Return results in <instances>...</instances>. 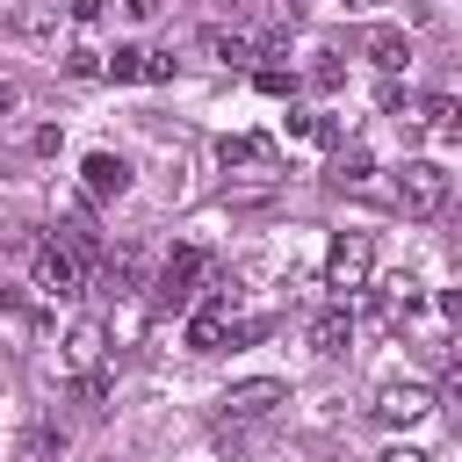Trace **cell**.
Masks as SVG:
<instances>
[{
    "label": "cell",
    "instance_id": "cell-13",
    "mask_svg": "<svg viewBox=\"0 0 462 462\" xmlns=\"http://www.w3.org/2000/svg\"><path fill=\"white\" fill-rule=\"evenodd\" d=\"M368 65H375V72H404V65H411L404 29H375V36H368Z\"/></svg>",
    "mask_w": 462,
    "mask_h": 462
},
{
    "label": "cell",
    "instance_id": "cell-3",
    "mask_svg": "<svg viewBox=\"0 0 462 462\" xmlns=\"http://www.w3.org/2000/svg\"><path fill=\"white\" fill-rule=\"evenodd\" d=\"M29 274H36V289L58 296V303H72V296L87 289V267H79L58 238H36V245H29Z\"/></svg>",
    "mask_w": 462,
    "mask_h": 462
},
{
    "label": "cell",
    "instance_id": "cell-24",
    "mask_svg": "<svg viewBox=\"0 0 462 462\" xmlns=\"http://www.w3.org/2000/svg\"><path fill=\"white\" fill-rule=\"evenodd\" d=\"M72 22H101V0H72Z\"/></svg>",
    "mask_w": 462,
    "mask_h": 462
},
{
    "label": "cell",
    "instance_id": "cell-14",
    "mask_svg": "<svg viewBox=\"0 0 462 462\" xmlns=\"http://www.w3.org/2000/svg\"><path fill=\"white\" fill-rule=\"evenodd\" d=\"M368 173H375V159H368V144H339V152H332V180H339V188H361Z\"/></svg>",
    "mask_w": 462,
    "mask_h": 462
},
{
    "label": "cell",
    "instance_id": "cell-10",
    "mask_svg": "<svg viewBox=\"0 0 462 462\" xmlns=\"http://www.w3.org/2000/svg\"><path fill=\"white\" fill-rule=\"evenodd\" d=\"M310 346H318V354H346V346H354V310H346V303H325V310L310 318Z\"/></svg>",
    "mask_w": 462,
    "mask_h": 462
},
{
    "label": "cell",
    "instance_id": "cell-11",
    "mask_svg": "<svg viewBox=\"0 0 462 462\" xmlns=\"http://www.w3.org/2000/svg\"><path fill=\"white\" fill-rule=\"evenodd\" d=\"M404 123H419V130H440V137H455V130H462V116H455V94H411Z\"/></svg>",
    "mask_w": 462,
    "mask_h": 462
},
{
    "label": "cell",
    "instance_id": "cell-15",
    "mask_svg": "<svg viewBox=\"0 0 462 462\" xmlns=\"http://www.w3.org/2000/svg\"><path fill=\"white\" fill-rule=\"evenodd\" d=\"M217 159H224V166H267V159H274V144H267V137H224V144H217Z\"/></svg>",
    "mask_w": 462,
    "mask_h": 462
},
{
    "label": "cell",
    "instance_id": "cell-26",
    "mask_svg": "<svg viewBox=\"0 0 462 462\" xmlns=\"http://www.w3.org/2000/svg\"><path fill=\"white\" fill-rule=\"evenodd\" d=\"M274 7H282V14H303V0H274Z\"/></svg>",
    "mask_w": 462,
    "mask_h": 462
},
{
    "label": "cell",
    "instance_id": "cell-16",
    "mask_svg": "<svg viewBox=\"0 0 462 462\" xmlns=\"http://www.w3.org/2000/svg\"><path fill=\"white\" fill-rule=\"evenodd\" d=\"M108 79H144V43H116V58L101 65Z\"/></svg>",
    "mask_w": 462,
    "mask_h": 462
},
{
    "label": "cell",
    "instance_id": "cell-9",
    "mask_svg": "<svg viewBox=\"0 0 462 462\" xmlns=\"http://www.w3.org/2000/svg\"><path fill=\"white\" fill-rule=\"evenodd\" d=\"M224 339H231V310H224V296H209V303L188 318V346H195V354H217Z\"/></svg>",
    "mask_w": 462,
    "mask_h": 462
},
{
    "label": "cell",
    "instance_id": "cell-1",
    "mask_svg": "<svg viewBox=\"0 0 462 462\" xmlns=\"http://www.w3.org/2000/svg\"><path fill=\"white\" fill-rule=\"evenodd\" d=\"M368 282H375V245H368V231H339L332 253H325V289H332V303L368 296Z\"/></svg>",
    "mask_w": 462,
    "mask_h": 462
},
{
    "label": "cell",
    "instance_id": "cell-7",
    "mask_svg": "<svg viewBox=\"0 0 462 462\" xmlns=\"http://www.w3.org/2000/svg\"><path fill=\"white\" fill-rule=\"evenodd\" d=\"M433 404H440V397H433L426 383H383V390H375V419H383V426H419Z\"/></svg>",
    "mask_w": 462,
    "mask_h": 462
},
{
    "label": "cell",
    "instance_id": "cell-20",
    "mask_svg": "<svg viewBox=\"0 0 462 462\" xmlns=\"http://www.w3.org/2000/svg\"><path fill=\"white\" fill-rule=\"evenodd\" d=\"M144 79L166 87V79H173V58H166V51H144Z\"/></svg>",
    "mask_w": 462,
    "mask_h": 462
},
{
    "label": "cell",
    "instance_id": "cell-6",
    "mask_svg": "<svg viewBox=\"0 0 462 462\" xmlns=\"http://www.w3.org/2000/svg\"><path fill=\"white\" fill-rule=\"evenodd\" d=\"M274 404H289V383H274V375H253V383H231L224 390V419H267Z\"/></svg>",
    "mask_w": 462,
    "mask_h": 462
},
{
    "label": "cell",
    "instance_id": "cell-4",
    "mask_svg": "<svg viewBox=\"0 0 462 462\" xmlns=\"http://www.w3.org/2000/svg\"><path fill=\"white\" fill-rule=\"evenodd\" d=\"M202 267H209V260H202L195 245L166 253V260H159V274H152V289H144V296H152V310H188V296H195Z\"/></svg>",
    "mask_w": 462,
    "mask_h": 462
},
{
    "label": "cell",
    "instance_id": "cell-8",
    "mask_svg": "<svg viewBox=\"0 0 462 462\" xmlns=\"http://www.w3.org/2000/svg\"><path fill=\"white\" fill-rule=\"evenodd\" d=\"M79 188H87L94 202H116V195L130 188V159H116V152H87V166H79Z\"/></svg>",
    "mask_w": 462,
    "mask_h": 462
},
{
    "label": "cell",
    "instance_id": "cell-2",
    "mask_svg": "<svg viewBox=\"0 0 462 462\" xmlns=\"http://www.w3.org/2000/svg\"><path fill=\"white\" fill-rule=\"evenodd\" d=\"M448 195H455V173L440 159H404L397 166V209L404 217H440Z\"/></svg>",
    "mask_w": 462,
    "mask_h": 462
},
{
    "label": "cell",
    "instance_id": "cell-23",
    "mask_svg": "<svg viewBox=\"0 0 462 462\" xmlns=\"http://www.w3.org/2000/svg\"><path fill=\"white\" fill-rule=\"evenodd\" d=\"M159 7H166V0H123V14H130V22H152Z\"/></svg>",
    "mask_w": 462,
    "mask_h": 462
},
{
    "label": "cell",
    "instance_id": "cell-5",
    "mask_svg": "<svg viewBox=\"0 0 462 462\" xmlns=\"http://www.w3.org/2000/svg\"><path fill=\"white\" fill-rule=\"evenodd\" d=\"M58 361H65V375H79V383H87V375L108 361V325H101V318H72V332H65Z\"/></svg>",
    "mask_w": 462,
    "mask_h": 462
},
{
    "label": "cell",
    "instance_id": "cell-17",
    "mask_svg": "<svg viewBox=\"0 0 462 462\" xmlns=\"http://www.w3.org/2000/svg\"><path fill=\"white\" fill-rule=\"evenodd\" d=\"M253 87L282 101V94H296V72H282V65H260V72H253Z\"/></svg>",
    "mask_w": 462,
    "mask_h": 462
},
{
    "label": "cell",
    "instance_id": "cell-21",
    "mask_svg": "<svg viewBox=\"0 0 462 462\" xmlns=\"http://www.w3.org/2000/svg\"><path fill=\"white\" fill-rule=\"evenodd\" d=\"M65 65H72V72H79V79H94V72H101V51H87V43H79V51H72V58H65Z\"/></svg>",
    "mask_w": 462,
    "mask_h": 462
},
{
    "label": "cell",
    "instance_id": "cell-19",
    "mask_svg": "<svg viewBox=\"0 0 462 462\" xmlns=\"http://www.w3.org/2000/svg\"><path fill=\"white\" fill-rule=\"evenodd\" d=\"M137 332H144V303H123L116 325H108V339H137Z\"/></svg>",
    "mask_w": 462,
    "mask_h": 462
},
{
    "label": "cell",
    "instance_id": "cell-25",
    "mask_svg": "<svg viewBox=\"0 0 462 462\" xmlns=\"http://www.w3.org/2000/svg\"><path fill=\"white\" fill-rule=\"evenodd\" d=\"M346 7H361V14H375V7H390V0H346Z\"/></svg>",
    "mask_w": 462,
    "mask_h": 462
},
{
    "label": "cell",
    "instance_id": "cell-22",
    "mask_svg": "<svg viewBox=\"0 0 462 462\" xmlns=\"http://www.w3.org/2000/svg\"><path fill=\"white\" fill-rule=\"evenodd\" d=\"M375 462H433V455H419V448H411V440H397V448H383V455H375Z\"/></svg>",
    "mask_w": 462,
    "mask_h": 462
},
{
    "label": "cell",
    "instance_id": "cell-18",
    "mask_svg": "<svg viewBox=\"0 0 462 462\" xmlns=\"http://www.w3.org/2000/svg\"><path fill=\"white\" fill-rule=\"evenodd\" d=\"M65 448H72V433H65V426H36V462H58Z\"/></svg>",
    "mask_w": 462,
    "mask_h": 462
},
{
    "label": "cell",
    "instance_id": "cell-12",
    "mask_svg": "<svg viewBox=\"0 0 462 462\" xmlns=\"http://www.w3.org/2000/svg\"><path fill=\"white\" fill-rule=\"evenodd\" d=\"M202 51H209L217 65H245V58H260V43L238 36V29H202Z\"/></svg>",
    "mask_w": 462,
    "mask_h": 462
}]
</instances>
